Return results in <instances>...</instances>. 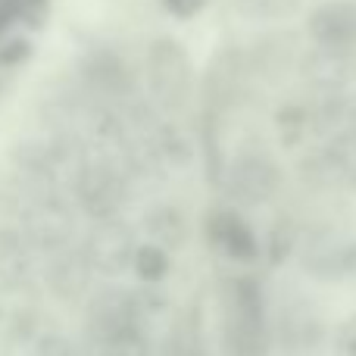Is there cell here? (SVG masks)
Segmentation results:
<instances>
[{"label":"cell","instance_id":"obj_1","mask_svg":"<svg viewBox=\"0 0 356 356\" xmlns=\"http://www.w3.org/2000/svg\"><path fill=\"white\" fill-rule=\"evenodd\" d=\"M219 338L225 356H269L272 309L263 278L234 272L219 288Z\"/></svg>","mask_w":356,"mask_h":356},{"label":"cell","instance_id":"obj_2","mask_svg":"<svg viewBox=\"0 0 356 356\" xmlns=\"http://www.w3.org/2000/svg\"><path fill=\"white\" fill-rule=\"evenodd\" d=\"M200 232L209 250H216L228 263L250 269V266H257L263 259V238L257 234L253 222L238 207H232V203L207 209L200 222Z\"/></svg>","mask_w":356,"mask_h":356},{"label":"cell","instance_id":"obj_3","mask_svg":"<svg viewBox=\"0 0 356 356\" xmlns=\"http://www.w3.org/2000/svg\"><path fill=\"white\" fill-rule=\"evenodd\" d=\"M282 181V166L266 150H241L222 172V184L232 197V207H263L278 197Z\"/></svg>","mask_w":356,"mask_h":356},{"label":"cell","instance_id":"obj_4","mask_svg":"<svg viewBox=\"0 0 356 356\" xmlns=\"http://www.w3.org/2000/svg\"><path fill=\"white\" fill-rule=\"evenodd\" d=\"M328 325L322 313L303 297L282 303L272 313V347L291 356H309L328 341Z\"/></svg>","mask_w":356,"mask_h":356},{"label":"cell","instance_id":"obj_5","mask_svg":"<svg viewBox=\"0 0 356 356\" xmlns=\"http://www.w3.org/2000/svg\"><path fill=\"white\" fill-rule=\"evenodd\" d=\"M135 228L129 222H122L119 216L113 219H97L85 241V263L91 266V272L100 275H122L125 269H131V253H135Z\"/></svg>","mask_w":356,"mask_h":356},{"label":"cell","instance_id":"obj_6","mask_svg":"<svg viewBox=\"0 0 356 356\" xmlns=\"http://www.w3.org/2000/svg\"><path fill=\"white\" fill-rule=\"evenodd\" d=\"M307 181L316 188L356 191V129L334 131L325 138L319 150L303 163Z\"/></svg>","mask_w":356,"mask_h":356},{"label":"cell","instance_id":"obj_7","mask_svg":"<svg viewBox=\"0 0 356 356\" xmlns=\"http://www.w3.org/2000/svg\"><path fill=\"white\" fill-rule=\"evenodd\" d=\"M300 263L322 284H356V238L316 234L300 247Z\"/></svg>","mask_w":356,"mask_h":356},{"label":"cell","instance_id":"obj_8","mask_svg":"<svg viewBox=\"0 0 356 356\" xmlns=\"http://www.w3.org/2000/svg\"><path fill=\"white\" fill-rule=\"evenodd\" d=\"M307 38L332 54H356V0H322L307 13Z\"/></svg>","mask_w":356,"mask_h":356},{"label":"cell","instance_id":"obj_9","mask_svg":"<svg viewBox=\"0 0 356 356\" xmlns=\"http://www.w3.org/2000/svg\"><path fill=\"white\" fill-rule=\"evenodd\" d=\"M147 69H150V85L160 94L163 104L181 100L188 94L191 81V63L181 44L172 38H156L147 50Z\"/></svg>","mask_w":356,"mask_h":356},{"label":"cell","instance_id":"obj_10","mask_svg":"<svg viewBox=\"0 0 356 356\" xmlns=\"http://www.w3.org/2000/svg\"><path fill=\"white\" fill-rule=\"evenodd\" d=\"M125 200V188L119 175L106 166H85L79 175V203L85 213L97 219H113L119 216V207Z\"/></svg>","mask_w":356,"mask_h":356},{"label":"cell","instance_id":"obj_11","mask_svg":"<svg viewBox=\"0 0 356 356\" xmlns=\"http://www.w3.org/2000/svg\"><path fill=\"white\" fill-rule=\"evenodd\" d=\"M303 69H307V79L322 91H344V85L353 79L356 54H332V50L313 47Z\"/></svg>","mask_w":356,"mask_h":356},{"label":"cell","instance_id":"obj_12","mask_svg":"<svg viewBox=\"0 0 356 356\" xmlns=\"http://www.w3.org/2000/svg\"><path fill=\"white\" fill-rule=\"evenodd\" d=\"M144 232L147 241L166 247V250H178L188 241V219L172 203H156L147 216H144Z\"/></svg>","mask_w":356,"mask_h":356},{"label":"cell","instance_id":"obj_13","mask_svg":"<svg viewBox=\"0 0 356 356\" xmlns=\"http://www.w3.org/2000/svg\"><path fill=\"white\" fill-rule=\"evenodd\" d=\"M131 272L144 288H160L172 275V250L154 244V241H138L131 253Z\"/></svg>","mask_w":356,"mask_h":356},{"label":"cell","instance_id":"obj_14","mask_svg":"<svg viewBox=\"0 0 356 356\" xmlns=\"http://www.w3.org/2000/svg\"><path fill=\"white\" fill-rule=\"evenodd\" d=\"M81 75L100 91H119L129 81V69L113 50H94L88 54V60L81 63Z\"/></svg>","mask_w":356,"mask_h":356},{"label":"cell","instance_id":"obj_15","mask_svg":"<svg viewBox=\"0 0 356 356\" xmlns=\"http://www.w3.org/2000/svg\"><path fill=\"white\" fill-rule=\"evenodd\" d=\"M25 272H29V244H25V238L13 228H0V282H22Z\"/></svg>","mask_w":356,"mask_h":356},{"label":"cell","instance_id":"obj_16","mask_svg":"<svg viewBox=\"0 0 356 356\" xmlns=\"http://www.w3.org/2000/svg\"><path fill=\"white\" fill-rule=\"evenodd\" d=\"M88 272H91V266L85 263V257H72V253H63V257H56L54 263H50V288L56 291V294L69 297V294H79L81 284L88 282Z\"/></svg>","mask_w":356,"mask_h":356},{"label":"cell","instance_id":"obj_17","mask_svg":"<svg viewBox=\"0 0 356 356\" xmlns=\"http://www.w3.org/2000/svg\"><path fill=\"white\" fill-rule=\"evenodd\" d=\"M275 129L278 138H282L284 150H294L300 147L303 141L309 138V106L303 104H284L275 110Z\"/></svg>","mask_w":356,"mask_h":356},{"label":"cell","instance_id":"obj_18","mask_svg":"<svg viewBox=\"0 0 356 356\" xmlns=\"http://www.w3.org/2000/svg\"><path fill=\"white\" fill-rule=\"evenodd\" d=\"M234 10L250 22H278L297 13L300 0H232Z\"/></svg>","mask_w":356,"mask_h":356},{"label":"cell","instance_id":"obj_19","mask_svg":"<svg viewBox=\"0 0 356 356\" xmlns=\"http://www.w3.org/2000/svg\"><path fill=\"white\" fill-rule=\"evenodd\" d=\"M31 56H35V38L31 35H25V31H13V35L0 38V72L22 69Z\"/></svg>","mask_w":356,"mask_h":356},{"label":"cell","instance_id":"obj_20","mask_svg":"<svg viewBox=\"0 0 356 356\" xmlns=\"http://www.w3.org/2000/svg\"><path fill=\"white\" fill-rule=\"evenodd\" d=\"M3 3L16 19V29H22L25 35L44 29V22L50 19V0H3Z\"/></svg>","mask_w":356,"mask_h":356},{"label":"cell","instance_id":"obj_21","mask_svg":"<svg viewBox=\"0 0 356 356\" xmlns=\"http://www.w3.org/2000/svg\"><path fill=\"white\" fill-rule=\"evenodd\" d=\"M294 247H300V234H297V228L291 225V219H278L275 228H272V238L263 241V257H269V263H284V257H288Z\"/></svg>","mask_w":356,"mask_h":356},{"label":"cell","instance_id":"obj_22","mask_svg":"<svg viewBox=\"0 0 356 356\" xmlns=\"http://www.w3.org/2000/svg\"><path fill=\"white\" fill-rule=\"evenodd\" d=\"M328 344H332L334 356H356V313L344 316V319L332 328Z\"/></svg>","mask_w":356,"mask_h":356},{"label":"cell","instance_id":"obj_23","mask_svg":"<svg viewBox=\"0 0 356 356\" xmlns=\"http://www.w3.org/2000/svg\"><path fill=\"white\" fill-rule=\"evenodd\" d=\"M156 3L175 22H194V19H200L209 10L213 0H156Z\"/></svg>","mask_w":356,"mask_h":356},{"label":"cell","instance_id":"obj_24","mask_svg":"<svg viewBox=\"0 0 356 356\" xmlns=\"http://www.w3.org/2000/svg\"><path fill=\"white\" fill-rule=\"evenodd\" d=\"M38 356H81L79 350H75L69 341H63V338H47L41 344V350H38Z\"/></svg>","mask_w":356,"mask_h":356}]
</instances>
